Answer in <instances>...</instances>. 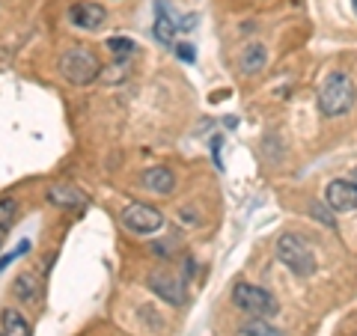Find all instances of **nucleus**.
Instances as JSON below:
<instances>
[{"label": "nucleus", "mask_w": 357, "mask_h": 336, "mask_svg": "<svg viewBox=\"0 0 357 336\" xmlns=\"http://www.w3.org/2000/svg\"><path fill=\"white\" fill-rule=\"evenodd\" d=\"M354 98H357V89H354L351 77L345 72H331L319 89V110L331 119L342 116L354 107Z\"/></svg>", "instance_id": "obj_1"}, {"label": "nucleus", "mask_w": 357, "mask_h": 336, "mask_svg": "<svg viewBox=\"0 0 357 336\" xmlns=\"http://www.w3.org/2000/svg\"><path fill=\"white\" fill-rule=\"evenodd\" d=\"M60 75L69 84H75V86H86V84H93L96 77L102 75V63H98V57L89 48L75 45V48L63 51V57H60Z\"/></svg>", "instance_id": "obj_2"}, {"label": "nucleus", "mask_w": 357, "mask_h": 336, "mask_svg": "<svg viewBox=\"0 0 357 336\" xmlns=\"http://www.w3.org/2000/svg\"><path fill=\"white\" fill-rule=\"evenodd\" d=\"M277 259L298 277H312L319 268L316 253H312V247L301 235H283V238L277 241Z\"/></svg>", "instance_id": "obj_3"}, {"label": "nucleus", "mask_w": 357, "mask_h": 336, "mask_svg": "<svg viewBox=\"0 0 357 336\" xmlns=\"http://www.w3.org/2000/svg\"><path fill=\"white\" fill-rule=\"evenodd\" d=\"M232 304H236L241 312H248L250 319H268L277 312L274 295H268L265 289L253 286V283H238L232 289Z\"/></svg>", "instance_id": "obj_4"}, {"label": "nucleus", "mask_w": 357, "mask_h": 336, "mask_svg": "<svg viewBox=\"0 0 357 336\" xmlns=\"http://www.w3.org/2000/svg\"><path fill=\"white\" fill-rule=\"evenodd\" d=\"M122 223L131 229V232H140V235H149V232H158L164 227V215L155 206L146 203H131L122 208Z\"/></svg>", "instance_id": "obj_5"}, {"label": "nucleus", "mask_w": 357, "mask_h": 336, "mask_svg": "<svg viewBox=\"0 0 357 336\" xmlns=\"http://www.w3.org/2000/svg\"><path fill=\"white\" fill-rule=\"evenodd\" d=\"M325 199L333 211H354L357 208V182H351V178H333L325 190Z\"/></svg>", "instance_id": "obj_6"}, {"label": "nucleus", "mask_w": 357, "mask_h": 336, "mask_svg": "<svg viewBox=\"0 0 357 336\" xmlns=\"http://www.w3.org/2000/svg\"><path fill=\"white\" fill-rule=\"evenodd\" d=\"M69 21L75 27L98 30L107 21V13H105V6H98V3H75L69 9Z\"/></svg>", "instance_id": "obj_7"}, {"label": "nucleus", "mask_w": 357, "mask_h": 336, "mask_svg": "<svg viewBox=\"0 0 357 336\" xmlns=\"http://www.w3.org/2000/svg\"><path fill=\"white\" fill-rule=\"evenodd\" d=\"M149 289L158 298H164L167 304H182L185 300V295H182V283H178L176 277H170V274H164V271H155L152 277H149Z\"/></svg>", "instance_id": "obj_8"}, {"label": "nucleus", "mask_w": 357, "mask_h": 336, "mask_svg": "<svg viewBox=\"0 0 357 336\" xmlns=\"http://www.w3.org/2000/svg\"><path fill=\"white\" fill-rule=\"evenodd\" d=\"M140 185L146 190H152V194L167 197L176 185V176H173V170H167V167H146L140 176Z\"/></svg>", "instance_id": "obj_9"}, {"label": "nucleus", "mask_w": 357, "mask_h": 336, "mask_svg": "<svg viewBox=\"0 0 357 336\" xmlns=\"http://www.w3.org/2000/svg\"><path fill=\"white\" fill-rule=\"evenodd\" d=\"M48 199L57 208H66V211H81L86 206V197L72 185H51L48 188Z\"/></svg>", "instance_id": "obj_10"}, {"label": "nucleus", "mask_w": 357, "mask_h": 336, "mask_svg": "<svg viewBox=\"0 0 357 336\" xmlns=\"http://www.w3.org/2000/svg\"><path fill=\"white\" fill-rule=\"evenodd\" d=\"M176 21L167 15V6L164 3H158V15H155V27H152V33H155V39H158L161 45H173V39H176Z\"/></svg>", "instance_id": "obj_11"}, {"label": "nucleus", "mask_w": 357, "mask_h": 336, "mask_svg": "<svg viewBox=\"0 0 357 336\" xmlns=\"http://www.w3.org/2000/svg\"><path fill=\"white\" fill-rule=\"evenodd\" d=\"M265 60H268L265 45H250V48H244V54H241V72L244 75H259L265 69Z\"/></svg>", "instance_id": "obj_12"}, {"label": "nucleus", "mask_w": 357, "mask_h": 336, "mask_svg": "<svg viewBox=\"0 0 357 336\" xmlns=\"http://www.w3.org/2000/svg\"><path fill=\"white\" fill-rule=\"evenodd\" d=\"M13 292H15L18 300H24V304L36 300V295H39V280H36V274H30V271L18 274L15 283H13Z\"/></svg>", "instance_id": "obj_13"}, {"label": "nucleus", "mask_w": 357, "mask_h": 336, "mask_svg": "<svg viewBox=\"0 0 357 336\" xmlns=\"http://www.w3.org/2000/svg\"><path fill=\"white\" fill-rule=\"evenodd\" d=\"M0 324H3V336H30V324L18 310H3Z\"/></svg>", "instance_id": "obj_14"}, {"label": "nucleus", "mask_w": 357, "mask_h": 336, "mask_svg": "<svg viewBox=\"0 0 357 336\" xmlns=\"http://www.w3.org/2000/svg\"><path fill=\"white\" fill-rule=\"evenodd\" d=\"M241 333H244V336H283V330L271 328V324H268L265 319H250V321L241 328Z\"/></svg>", "instance_id": "obj_15"}, {"label": "nucleus", "mask_w": 357, "mask_h": 336, "mask_svg": "<svg viewBox=\"0 0 357 336\" xmlns=\"http://www.w3.org/2000/svg\"><path fill=\"white\" fill-rule=\"evenodd\" d=\"M15 217H18V203L13 197H0V229H9L15 223Z\"/></svg>", "instance_id": "obj_16"}, {"label": "nucleus", "mask_w": 357, "mask_h": 336, "mask_svg": "<svg viewBox=\"0 0 357 336\" xmlns=\"http://www.w3.org/2000/svg\"><path fill=\"white\" fill-rule=\"evenodd\" d=\"M107 48L114 51L119 60H126V57H131V54L137 51V45H134L131 39H110V42H107Z\"/></svg>", "instance_id": "obj_17"}, {"label": "nucleus", "mask_w": 357, "mask_h": 336, "mask_svg": "<svg viewBox=\"0 0 357 336\" xmlns=\"http://www.w3.org/2000/svg\"><path fill=\"white\" fill-rule=\"evenodd\" d=\"M176 57H182L185 63H194V48H191V45H176Z\"/></svg>", "instance_id": "obj_18"}, {"label": "nucleus", "mask_w": 357, "mask_h": 336, "mask_svg": "<svg viewBox=\"0 0 357 336\" xmlns=\"http://www.w3.org/2000/svg\"><path fill=\"white\" fill-rule=\"evenodd\" d=\"M24 250H27V241H24V244H21V247H18V250H13V253H9V256H3V259H0V271H3V268H6L9 262H13V259H18V256H21V253H24Z\"/></svg>", "instance_id": "obj_19"}, {"label": "nucleus", "mask_w": 357, "mask_h": 336, "mask_svg": "<svg viewBox=\"0 0 357 336\" xmlns=\"http://www.w3.org/2000/svg\"><path fill=\"white\" fill-rule=\"evenodd\" d=\"M351 182H357V167H354V173H351Z\"/></svg>", "instance_id": "obj_20"}, {"label": "nucleus", "mask_w": 357, "mask_h": 336, "mask_svg": "<svg viewBox=\"0 0 357 336\" xmlns=\"http://www.w3.org/2000/svg\"><path fill=\"white\" fill-rule=\"evenodd\" d=\"M351 9H354V15H357V0H351Z\"/></svg>", "instance_id": "obj_21"}, {"label": "nucleus", "mask_w": 357, "mask_h": 336, "mask_svg": "<svg viewBox=\"0 0 357 336\" xmlns=\"http://www.w3.org/2000/svg\"><path fill=\"white\" fill-rule=\"evenodd\" d=\"M0 247H3V229H0Z\"/></svg>", "instance_id": "obj_22"}, {"label": "nucleus", "mask_w": 357, "mask_h": 336, "mask_svg": "<svg viewBox=\"0 0 357 336\" xmlns=\"http://www.w3.org/2000/svg\"><path fill=\"white\" fill-rule=\"evenodd\" d=\"M0 336H3V330H0Z\"/></svg>", "instance_id": "obj_23"}]
</instances>
